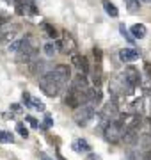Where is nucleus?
I'll use <instances>...</instances> for the list:
<instances>
[{
	"label": "nucleus",
	"mask_w": 151,
	"mask_h": 160,
	"mask_svg": "<svg viewBox=\"0 0 151 160\" xmlns=\"http://www.w3.org/2000/svg\"><path fill=\"white\" fill-rule=\"evenodd\" d=\"M132 36H134L135 39H142L146 36V27L142 23H135L134 27H132Z\"/></svg>",
	"instance_id": "obj_15"
},
{
	"label": "nucleus",
	"mask_w": 151,
	"mask_h": 160,
	"mask_svg": "<svg viewBox=\"0 0 151 160\" xmlns=\"http://www.w3.org/2000/svg\"><path fill=\"white\" fill-rule=\"evenodd\" d=\"M61 87H62V84L59 82V78L55 77V73H53V69L50 71V73H46L45 77H41L39 78V89L46 96L50 98H55L59 94V91H61Z\"/></svg>",
	"instance_id": "obj_1"
},
{
	"label": "nucleus",
	"mask_w": 151,
	"mask_h": 160,
	"mask_svg": "<svg viewBox=\"0 0 151 160\" xmlns=\"http://www.w3.org/2000/svg\"><path fill=\"white\" fill-rule=\"evenodd\" d=\"M52 125H53V118L50 114H46V116H45V125H43V128H45V130H48Z\"/></svg>",
	"instance_id": "obj_27"
},
{
	"label": "nucleus",
	"mask_w": 151,
	"mask_h": 160,
	"mask_svg": "<svg viewBox=\"0 0 151 160\" xmlns=\"http://www.w3.org/2000/svg\"><path fill=\"white\" fill-rule=\"evenodd\" d=\"M22 46H23V39H18V41H12L11 45H9V52H20L22 50Z\"/></svg>",
	"instance_id": "obj_23"
},
{
	"label": "nucleus",
	"mask_w": 151,
	"mask_h": 160,
	"mask_svg": "<svg viewBox=\"0 0 151 160\" xmlns=\"http://www.w3.org/2000/svg\"><path fill=\"white\" fill-rule=\"evenodd\" d=\"M144 2H151V0H144Z\"/></svg>",
	"instance_id": "obj_35"
},
{
	"label": "nucleus",
	"mask_w": 151,
	"mask_h": 160,
	"mask_svg": "<svg viewBox=\"0 0 151 160\" xmlns=\"http://www.w3.org/2000/svg\"><path fill=\"white\" fill-rule=\"evenodd\" d=\"M119 112V107H117V98H110L109 102L105 103L103 110H101V118L103 119H110V118H114V116Z\"/></svg>",
	"instance_id": "obj_7"
},
{
	"label": "nucleus",
	"mask_w": 151,
	"mask_h": 160,
	"mask_svg": "<svg viewBox=\"0 0 151 160\" xmlns=\"http://www.w3.org/2000/svg\"><path fill=\"white\" fill-rule=\"evenodd\" d=\"M57 158H59V160H66V158H64V157H62L61 153H57Z\"/></svg>",
	"instance_id": "obj_34"
},
{
	"label": "nucleus",
	"mask_w": 151,
	"mask_h": 160,
	"mask_svg": "<svg viewBox=\"0 0 151 160\" xmlns=\"http://www.w3.org/2000/svg\"><path fill=\"white\" fill-rule=\"evenodd\" d=\"M43 50L46 53L48 57H53L55 55V52H57V45H53V43H46V45L43 46Z\"/></svg>",
	"instance_id": "obj_20"
},
{
	"label": "nucleus",
	"mask_w": 151,
	"mask_h": 160,
	"mask_svg": "<svg viewBox=\"0 0 151 160\" xmlns=\"http://www.w3.org/2000/svg\"><path fill=\"white\" fill-rule=\"evenodd\" d=\"M0 142H14V137H12V133L11 132H4V130H0Z\"/></svg>",
	"instance_id": "obj_21"
},
{
	"label": "nucleus",
	"mask_w": 151,
	"mask_h": 160,
	"mask_svg": "<svg viewBox=\"0 0 151 160\" xmlns=\"http://www.w3.org/2000/svg\"><path fill=\"white\" fill-rule=\"evenodd\" d=\"M11 110H12V112H20V110H22V105H18V103H12V105H11Z\"/></svg>",
	"instance_id": "obj_31"
},
{
	"label": "nucleus",
	"mask_w": 151,
	"mask_h": 160,
	"mask_svg": "<svg viewBox=\"0 0 151 160\" xmlns=\"http://www.w3.org/2000/svg\"><path fill=\"white\" fill-rule=\"evenodd\" d=\"M71 62H73V66H75V68L78 69L82 75H85L89 71L87 59L84 57V55H80V53H73V55H71Z\"/></svg>",
	"instance_id": "obj_8"
},
{
	"label": "nucleus",
	"mask_w": 151,
	"mask_h": 160,
	"mask_svg": "<svg viewBox=\"0 0 151 160\" xmlns=\"http://www.w3.org/2000/svg\"><path fill=\"white\" fill-rule=\"evenodd\" d=\"M55 45H57V48L61 52H64V53H75V50H76V41L73 39V36L68 34V32H64L62 39H59Z\"/></svg>",
	"instance_id": "obj_5"
},
{
	"label": "nucleus",
	"mask_w": 151,
	"mask_h": 160,
	"mask_svg": "<svg viewBox=\"0 0 151 160\" xmlns=\"http://www.w3.org/2000/svg\"><path fill=\"white\" fill-rule=\"evenodd\" d=\"M93 116H94V105L93 103H84L82 107L75 109V112H73V118H75L78 126H85L89 121L93 119Z\"/></svg>",
	"instance_id": "obj_3"
},
{
	"label": "nucleus",
	"mask_w": 151,
	"mask_h": 160,
	"mask_svg": "<svg viewBox=\"0 0 151 160\" xmlns=\"http://www.w3.org/2000/svg\"><path fill=\"white\" fill-rule=\"evenodd\" d=\"M103 9H105V12L109 14V16H112V18H117L119 16V11H117V7L112 4V2H109V0H103Z\"/></svg>",
	"instance_id": "obj_13"
},
{
	"label": "nucleus",
	"mask_w": 151,
	"mask_h": 160,
	"mask_svg": "<svg viewBox=\"0 0 151 160\" xmlns=\"http://www.w3.org/2000/svg\"><path fill=\"white\" fill-rule=\"evenodd\" d=\"M89 160H100V157H96V155H91V157H89Z\"/></svg>",
	"instance_id": "obj_33"
},
{
	"label": "nucleus",
	"mask_w": 151,
	"mask_h": 160,
	"mask_svg": "<svg viewBox=\"0 0 151 160\" xmlns=\"http://www.w3.org/2000/svg\"><path fill=\"white\" fill-rule=\"evenodd\" d=\"M41 160H52V158H48V157H46L45 153H41Z\"/></svg>",
	"instance_id": "obj_32"
},
{
	"label": "nucleus",
	"mask_w": 151,
	"mask_h": 160,
	"mask_svg": "<svg viewBox=\"0 0 151 160\" xmlns=\"http://www.w3.org/2000/svg\"><path fill=\"white\" fill-rule=\"evenodd\" d=\"M18 32H20V25H16V23H6V25H2L0 27V43L11 41Z\"/></svg>",
	"instance_id": "obj_6"
},
{
	"label": "nucleus",
	"mask_w": 151,
	"mask_h": 160,
	"mask_svg": "<svg viewBox=\"0 0 151 160\" xmlns=\"http://www.w3.org/2000/svg\"><path fill=\"white\" fill-rule=\"evenodd\" d=\"M73 149H75L76 153H80V151H91V146L87 144L85 139H76L75 142H73Z\"/></svg>",
	"instance_id": "obj_14"
},
{
	"label": "nucleus",
	"mask_w": 151,
	"mask_h": 160,
	"mask_svg": "<svg viewBox=\"0 0 151 160\" xmlns=\"http://www.w3.org/2000/svg\"><path fill=\"white\" fill-rule=\"evenodd\" d=\"M124 75H126V78L134 84V86H139V84H142V77H140L139 69L134 68V66H128L126 69H124Z\"/></svg>",
	"instance_id": "obj_12"
},
{
	"label": "nucleus",
	"mask_w": 151,
	"mask_h": 160,
	"mask_svg": "<svg viewBox=\"0 0 151 160\" xmlns=\"http://www.w3.org/2000/svg\"><path fill=\"white\" fill-rule=\"evenodd\" d=\"M16 132H18V133H20V135H22L23 139H27V137H29V130L25 128V125H23V123H18V125H16Z\"/></svg>",
	"instance_id": "obj_24"
},
{
	"label": "nucleus",
	"mask_w": 151,
	"mask_h": 160,
	"mask_svg": "<svg viewBox=\"0 0 151 160\" xmlns=\"http://www.w3.org/2000/svg\"><path fill=\"white\" fill-rule=\"evenodd\" d=\"M30 109H36V110H39V112H43V110H45V103L41 102V100H37V98H32Z\"/></svg>",
	"instance_id": "obj_22"
},
{
	"label": "nucleus",
	"mask_w": 151,
	"mask_h": 160,
	"mask_svg": "<svg viewBox=\"0 0 151 160\" xmlns=\"http://www.w3.org/2000/svg\"><path fill=\"white\" fill-rule=\"evenodd\" d=\"M144 71H146V77L151 78V64L149 62H144Z\"/></svg>",
	"instance_id": "obj_30"
},
{
	"label": "nucleus",
	"mask_w": 151,
	"mask_h": 160,
	"mask_svg": "<svg viewBox=\"0 0 151 160\" xmlns=\"http://www.w3.org/2000/svg\"><path fill=\"white\" fill-rule=\"evenodd\" d=\"M101 102V91H100V87L96 89H89V103H100Z\"/></svg>",
	"instance_id": "obj_16"
},
{
	"label": "nucleus",
	"mask_w": 151,
	"mask_h": 160,
	"mask_svg": "<svg viewBox=\"0 0 151 160\" xmlns=\"http://www.w3.org/2000/svg\"><path fill=\"white\" fill-rule=\"evenodd\" d=\"M93 53H94V59H96V66H101V59H103V53L100 50L98 46H94L93 48Z\"/></svg>",
	"instance_id": "obj_25"
},
{
	"label": "nucleus",
	"mask_w": 151,
	"mask_h": 160,
	"mask_svg": "<svg viewBox=\"0 0 151 160\" xmlns=\"http://www.w3.org/2000/svg\"><path fill=\"white\" fill-rule=\"evenodd\" d=\"M134 105H135V109H137V112H139V114H142V112H144V107H142V105H144V100H142V98H139Z\"/></svg>",
	"instance_id": "obj_28"
},
{
	"label": "nucleus",
	"mask_w": 151,
	"mask_h": 160,
	"mask_svg": "<svg viewBox=\"0 0 151 160\" xmlns=\"http://www.w3.org/2000/svg\"><path fill=\"white\" fill-rule=\"evenodd\" d=\"M103 135H105V141H107V142H112V144L119 142L123 139V135H124L123 125L119 121H109V125L105 126Z\"/></svg>",
	"instance_id": "obj_2"
},
{
	"label": "nucleus",
	"mask_w": 151,
	"mask_h": 160,
	"mask_svg": "<svg viewBox=\"0 0 151 160\" xmlns=\"http://www.w3.org/2000/svg\"><path fill=\"white\" fill-rule=\"evenodd\" d=\"M53 73H55V77L59 78V82H61L62 86L70 80V77H71V71H70V68H68L66 64H57V66L53 68Z\"/></svg>",
	"instance_id": "obj_9"
},
{
	"label": "nucleus",
	"mask_w": 151,
	"mask_h": 160,
	"mask_svg": "<svg viewBox=\"0 0 151 160\" xmlns=\"http://www.w3.org/2000/svg\"><path fill=\"white\" fill-rule=\"evenodd\" d=\"M29 69H30V73L36 75V77H45L46 73H50L52 71V66L46 62V61H41V59H36V61H32V62L29 64Z\"/></svg>",
	"instance_id": "obj_4"
},
{
	"label": "nucleus",
	"mask_w": 151,
	"mask_h": 160,
	"mask_svg": "<svg viewBox=\"0 0 151 160\" xmlns=\"http://www.w3.org/2000/svg\"><path fill=\"white\" fill-rule=\"evenodd\" d=\"M22 102L25 103V107H30V103H32V96H30L27 91H23V94H22Z\"/></svg>",
	"instance_id": "obj_26"
},
{
	"label": "nucleus",
	"mask_w": 151,
	"mask_h": 160,
	"mask_svg": "<svg viewBox=\"0 0 151 160\" xmlns=\"http://www.w3.org/2000/svg\"><path fill=\"white\" fill-rule=\"evenodd\" d=\"M139 50H135V48H123L119 50V59H121L123 62H134L139 59Z\"/></svg>",
	"instance_id": "obj_10"
},
{
	"label": "nucleus",
	"mask_w": 151,
	"mask_h": 160,
	"mask_svg": "<svg viewBox=\"0 0 151 160\" xmlns=\"http://www.w3.org/2000/svg\"><path fill=\"white\" fill-rule=\"evenodd\" d=\"M43 30L46 32L48 38H52V39H55V38H57V30L53 29V27L50 25V23H43Z\"/></svg>",
	"instance_id": "obj_19"
},
{
	"label": "nucleus",
	"mask_w": 151,
	"mask_h": 160,
	"mask_svg": "<svg viewBox=\"0 0 151 160\" xmlns=\"http://www.w3.org/2000/svg\"><path fill=\"white\" fill-rule=\"evenodd\" d=\"M71 87L73 89H76V91H82V92H87L89 91V84H87V78H85V75L78 73L73 78V82H71Z\"/></svg>",
	"instance_id": "obj_11"
},
{
	"label": "nucleus",
	"mask_w": 151,
	"mask_h": 160,
	"mask_svg": "<svg viewBox=\"0 0 151 160\" xmlns=\"http://www.w3.org/2000/svg\"><path fill=\"white\" fill-rule=\"evenodd\" d=\"M119 32H121V36L123 38H126V41L128 43H135V38L132 34H130V32H128L126 30V27H124V23H121V25H119Z\"/></svg>",
	"instance_id": "obj_18"
},
{
	"label": "nucleus",
	"mask_w": 151,
	"mask_h": 160,
	"mask_svg": "<svg viewBox=\"0 0 151 160\" xmlns=\"http://www.w3.org/2000/svg\"><path fill=\"white\" fill-rule=\"evenodd\" d=\"M124 4H126V7H128V11L130 12H137L139 11V7H140L139 0H124Z\"/></svg>",
	"instance_id": "obj_17"
},
{
	"label": "nucleus",
	"mask_w": 151,
	"mask_h": 160,
	"mask_svg": "<svg viewBox=\"0 0 151 160\" xmlns=\"http://www.w3.org/2000/svg\"><path fill=\"white\" fill-rule=\"evenodd\" d=\"M27 121H29V125L32 126V128H39V123H37V119H36V118H32V116H27Z\"/></svg>",
	"instance_id": "obj_29"
}]
</instances>
